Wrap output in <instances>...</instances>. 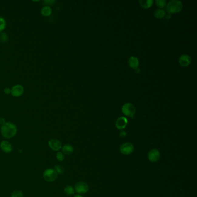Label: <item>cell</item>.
Masks as SVG:
<instances>
[{
	"label": "cell",
	"mask_w": 197,
	"mask_h": 197,
	"mask_svg": "<svg viewBox=\"0 0 197 197\" xmlns=\"http://www.w3.org/2000/svg\"><path fill=\"white\" fill-rule=\"evenodd\" d=\"M18 132L16 125L12 122H6L4 125L1 127V133L5 139H11L14 137Z\"/></svg>",
	"instance_id": "obj_1"
},
{
	"label": "cell",
	"mask_w": 197,
	"mask_h": 197,
	"mask_svg": "<svg viewBox=\"0 0 197 197\" xmlns=\"http://www.w3.org/2000/svg\"><path fill=\"white\" fill-rule=\"evenodd\" d=\"M183 4L178 0H172L167 5V11L169 14L177 13L180 12L183 8Z\"/></svg>",
	"instance_id": "obj_2"
},
{
	"label": "cell",
	"mask_w": 197,
	"mask_h": 197,
	"mask_svg": "<svg viewBox=\"0 0 197 197\" xmlns=\"http://www.w3.org/2000/svg\"><path fill=\"white\" fill-rule=\"evenodd\" d=\"M58 177V173L53 168H48L43 173V178L47 182H53Z\"/></svg>",
	"instance_id": "obj_3"
},
{
	"label": "cell",
	"mask_w": 197,
	"mask_h": 197,
	"mask_svg": "<svg viewBox=\"0 0 197 197\" xmlns=\"http://www.w3.org/2000/svg\"><path fill=\"white\" fill-rule=\"evenodd\" d=\"M121 110L125 116L130 117H134L136 112V108L131 103H126L123 105L121 107Z\"/></svg>",
	"instance_id": "obj_4"
},
{
	"label": "cell",
	"mask_w": 197,
	"mask_h": 197,
	"mask_svg": "<svg viewBox=\"0 0 197 197\" xmlns=\"http://www.w3.org/2000/svg\"><path fill=\"white\" fill-rule=\"evenodd\" d=\"M134 150V145L131 143L126 142L123 143L120 146V151L122 155H128L132 153Z\"/></svg>",
	"instance_id": "obj_5"
},
{
	"label": "cell",
	"mask_w": 197,
	"mask_h": 197,
	"mask_svg": "<svg viewBox=\"0 0 197 197\" xmlns=\"http://www.w3.org/2000/svg\"><path fill=\"white\" fill-rule=\"evenodd\" d=\"M74 189L79 195L84 194L89 191V185L84 182H79L75 185Z\"/></svg>",
	"instance_id": "obj_6"
},
{
	"label": "cell",
	"mask_w": 197,
	"mask_h": 197,
	"mask_svg": "<svg viewBox=\"0 0 197 197\" xmlns=\"http://www.w3.org/2000/svg\"><path fill=\"white\" fill-rule=\"evenodd\" d=\"M11 90V94L14 97H20L24 94V87L21 84H16L13 86Z\"/></svg>",
	"instance_id": "obj_7"
},
{
	"label": "cell",
	"mask_w": 197,
	"mask_h": 197,
	"mask_svg": "<svg viewBox=\"0 0 197 197\" xmlns=\"http://www.w3.org/2000/svg\"><path fill=\"white\" fill-rule=\"evenodd\" d=\"M160 152L157 149H152L150 150L148 155L149 160L152 162H157L160 160Z\"/></svg>",
	"instance_id": "obj_8"
},
{
	"label": "cell",
	"mask_w": 197,
	"mask_h": 197,
	"mask_svg": "<svg viewBox=\"0 0 197 197\" xmlns=\"http://www.w3.org/2000/svg\"><path fill=\"white\" fill-rule=\"evenodd\" d=\"M48 145L49 148L54 151H59L62 148V143L59 139H50L48 141Z\"/></svg>",
	"instance_id": "obj_9"
},
{
	"label": "cell",
	"mask_w": 197,
	"mask_h": 197,
	"mask_svg": "<svg viewBox=\"0 0 197 197\" xmlns=\"http://www.w3.org/2000/svg\"><path fill=\"white\" fill-rule=\"evenodd\" d=\"M179 63L180 65L182 66H188L191 64V57L187 54H183L179 57Z\"/></svg>",
	"instance_id": "obj_10"
},
{
	"label": "cell",
	"mask_w": 197,
	"mask_h": 197,
	"mask_svg": "<svg viewBox=\"0 0 197 197\" xmlns=\"http://www.w3.org/2000/svg\"><path fill=\"white\" fill-rule=\"evenodd\" d=\"M0 148L4 153H7V154L11 153L13 149L11 143L6 140H4L1 142Z\"/></svg>",
	"instance_id": "obj_11"
},
{
	"label": "cell",
	"mask_w": 197,
	"mask_h": 197,
	"mask_svg": "<svg viewBox=\"0 0 197 197\" xmlns=\"http://www.w3.org/2000/svg\"><path fill=\"white\" fill-rule=\"evenodd\" d=\"M127 124H128V120L126 117L123 116L120 117L119 118H118L116 120V127L118 130H121L125 128Z\"/></svg>",
	"instance_id": "obj_12"
},
{
	"label": "cell",
	"mask_w": 197,
	"mask_h": 197,
	"mask_svg": "<svg viewBox=\"0 0 197 197\" xmlns=\"http://www.w3.org/2000/svg\"><path fill=\"white\" fill-rule=\"evenodd\" d=\"M128 66H130L132 69L137 70L138 68V66L139 65V62L137 57L132 56L128 60Z\"/></svg>",
	"instance_id": "obj_13"
},
{
	"label": "cell",
	"mask_w": 197,
	"mask_h": 197,
	"mask_svg": "<svg viewBox=\"0 0 197 197\" xmlns=\"http://www.w3.org/2000/svg\"><path fill=\"white\" fill-rule=\"evenodd\" d=\"M61 149H62V153L64 155H70L73 152V148L70 144H66L65 145H64L63 146H62Z\"/></svg>",
	"instance_id": "obj_14"
},
{
	"label": "cell",
	"mask_w": 197,
	"mask_h": 197,
	"mask_svg": "<svg viewBox=\"0 0 197 197\" xmlns=\"http://www.w3.org/2000/svg\"><path fill=\"white\" fill-rule=\"evenodd\" d=\"M52 13V8L50 6H43L41 10V13L43 16L44 17H49L51 15Z\"/></svg>",
	"instance_id": "obj_15"
},
{
	"label": "cell",
	"mask_w": 197,
	"mask_h": 197,
	"mask_svg": "<svg viewBox=\"0 0 197 197\" xmlns=\"http://www.w3.org/2000/svg\"><path fill=\"white\" fill-rule=\"evenodd\" d=\"M154 1L153 0H141L139 1V4L141 6H142L145 9H148L151 7L153 4Z\"/></svg>",
	"instance_id": "obj_16"
},
{
	"label": "cell",
	"mask_w": 197,
	"mask_h": 197,
	"mask_svg": "<svg viewBox=\"0 0 197 197\" xmlns=\"http://www.w3.org/2000/svg\"><path fill=\"white\" fill-rule=\"evenodd\" d=\"M154 15L157 19H162L165 16V12L164 10L161 9H158L155 11Z\"/></svg>",
	"instance_id": "obj_17"
},
{
	"label": "cell",
	"mask_w": 197,
	"mask_h": 197,
	"mask_svg": "<svg viewBox=\"0 0 197 197\" xmlns=\"http://www.w3.org/2000/svg\"><path fill=\"white\" fill-rule=\"evenodd\" d=\"M64 193L66 195L70 196L75 193V189L71 185H67L64 189Z\"/></svg>",
	"instance_id": "obj_18"
},
{
	"label": "cell",
	"mask_w": 197,
	"mask_h": 197,
	"mask_svg": "<svg viewBox=\"0 0 197 197\" xmlns=\"http://www.w3.org/2000/svg\"><path fill=\"white\" fill-rule=\"evenodd\" d=\"M6 26V22L5 19L2 16H0V32H2L5 29Z\"/></svg>",
	"instance_id": "obj_19"
},
{
	"label": "cell",
	"mask_w": 197,
	"mask_h": 197,
	"mask_svg": "<svg viewBox=\"0 0 197 197\" xmlns=\"http://www.w3.org/2000/svg\"><path fill=\"white\" fill-rule=\"evenodd\" d=\"M11 197H24V194L22 191L16 190L12 192Z\"/></svg>",
	"instance_id": "obj_20"
},
{
	"label": "cell",
	"mask_w": 197,
	"mask_h": 197,
	"mask_svg": "<svg viewBox=\"0 0 197 197\" xmlns=\"http://www.w3.org/2000/svg\"><path fill=\"white\" fill-rule=\"evenodd\" d=\"M53 169L56 171V172L58 173V175L59 174H63L65 172L64 168L61 165H55Z\"/></svg>",
	"instance_id": "obj_21"
},
{
	"label": "cell",
	"mask_w": 197,
	"mask_h": 197,
	"mask_svg": "<svg viewBox=\"0 0 197 197\" xmlns=\"http://www.w3.org/2000/svg\"><path fill=\"white\" fill-rule=\"evenodd\" d=\"M8 36L5 32H1L0 34V41L2 43H5L8 41Z\"/></svg>",
	"instance_id": "obj_22"
},
{
	"label": "cell",
	"mask_w": 197,
	"mask_h": 197,
	"mask_svg": "<svg viewBox=\"0 0 197 197\" xmlns=\"http://www.w3.org/2000/svg\"><path fill=\"white\" fill-rule=\"evenodd\" d=\"M155 3L158 7L163 8L166 6V1L165 0H156Z\"/></svg>",
	"instance_id": "obj_23"
},
{
	"label": "cell",
	"mask_w": 197,
	"mask_h": 197,
	"mask_svg": "<svg viewBox=\"0 0 197 197\" xmlns=\"http://www.w3.org/2000/svg\"><path fill=\"white\" fill-rule=\"evenodd\" d=\"M56 158L57 160L60 162H62V161H64V158H65V156H64V155L61 152V151H57V154H56Z\"/></svg>",
	"instance_id": "obj_24"
},
{
	"label": "cell",
	"mask_w": 197,
	"mask_h": 197,
	"mask_svg": "<svg viewBox=\"0 0 197 197\" xmlns=\"http://www.w3.org/2000/svg\"><path fill=\"white\" fill-rule=\"evenodd\" d=\"M56 1L54 0H45V1H43V3L46 6H50V5H52Z\"/></svg>",
	"instance_id": "obj_25"
},
{
	"label": "cell",
	"mask_w": 197,
	"mask_h": 197,
	"mask_svg": "<svg viewBox=\"0 0 197 197\" xmlns=\"http://www.w3.org/2000/svg\"><path fill=\"white\" fill-rule=\"evenodd\" d=\"M4 93L6 95H9L11 94V89H9V87H5L4 89Z\"/></svg>",
	"instance_id": "obj_26"
},
{
	"label": "cell",
	"mask_w": 197,
	"mask_h": 197,
	"mask_svg": "<svg viewBox=\"0 0 197 197\" xmlns=\"http://www.w3.org/2000/svg\"><path fill=\"white\" fill-rule=\"evenodd\" d=\"M5 123H6V121L4 118H2V117L0 118V125L2 126V125H4Z\"/></svg>",
	"instance_id": "obj_27"
},
{
	"label": "cell",
	"mask_w": 197,
	"mask_h": 197,
	"mask_svg": "<svg viewBox=\"0 0 197 197\" xmlns=\"http://www.w3.org/2000/svg\"><path fill=\"white\" fill-rule=\"evenodd\" d=\"M120 136L121 138H125L127 136V132L124 131H121L120 133Z\"/></svg>",
	"instance_id": "obj_28"
},
{
	"label": "cell",
	"mask_w": 197,
	"mask_h": 197,
	"mask_svg": "<svg viewBox=\"0 0 197 197\" xmlns=\"http://www.w3.org/2000/svg\"><path fill=\"white\" fill-rule=\"evenodd\" d=\"M171 17V14L168 13L167 15V19H170Z\"/></svg>",
	"instance_id": "obj_29"
},
{
	"label": "cell",
	"mask_w": 197,
	"mask_h": 197,
	"mask_svg": "<svg viewBox=\"0 0 197 197\" xmlns=\"http://www.w3.org/2000/svg\"><path fill=\"white\" fill-rule=\"evenodd\" d=\"M73 197H82V195H79V194H78V195H75V196Z\"/></svg>",
	"instance_id": "obj_30"
}]
</instances>
